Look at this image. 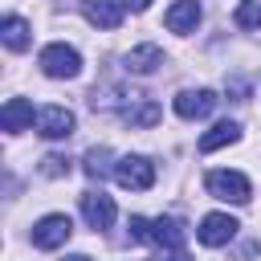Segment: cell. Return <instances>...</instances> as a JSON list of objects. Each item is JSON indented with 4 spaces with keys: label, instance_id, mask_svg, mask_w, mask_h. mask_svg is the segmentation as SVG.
<instances>
[{
    "label": "cell",
    "instance_id": "cell-9",
    "mask_svg": "<svg viewBox=\"0 0 261 261\" xmlns=\"http://www.w3.org/2000/svg\"><path fill=\"white\" fill-rule=\"evenodd\" d=\"M151 241H155L159 249H167V253H179L184 241H188V228H184L175 216H159V220H151Z\"/></svg>",
    "mask_w": 261,
    "mask_h": 261
},
{
    "label": "cell",
    "instance_id": "cell-7",
    "mask_svg": "<svg viewBox=\"0 0 261 261\" xmlns=\"http://www.w3.org/2000/svg\"><path fill=\"white\" fill-rule=\"evenodd\" d=\"M216 110V94L212 90H184L175 94V114L184 122H196V118H208Z\"/></svg>",
    "mask_w": 261,
    "mask_h": 261
},
{
    "label": "cell",
    "instance_id": "cell-1",
    "mask_svg": "<svg viewBox=\"0 0 261 261\" xmlns=\"http://www.w3.org/2000/svg\"><path fill=\"white\" fill-rule=\"evenodd\" d=\"M41 69L49 73V77H77L82 73V53L73 49V45H61V41H53V45H45L41 49Z\"/></svg>",
    "mask_w": 261,
    "mask_h": 261
},
{
    "label": "cell",
    "instance_id": "cell-2",
    "mask_svg": "<svg viewBox=\"0 0 261 261\" xmlns=\"http://www.w3.org/2000/svg\"><path fill=\"white\" fill-rule=\"evenodd\" d=\"M114 179L126 188V192H147L155 184V163L147 155H122L114 163Z\"/></svg>",
    "mask_w": 261,
    "mask_h": 261
},
{
    "label": "cell",
    "instance_id": "cell-10",
    "mask_svg": "<svg viewBox=\"0 0 261 261\" xmlns=\"http://www.w3.org/2000/svg\"><path fill=\"white\" fill-rule=\"evenodd\" d=\"M82 12L94 29H118L122 24V0H82Z\"/></svg>",
    "mask_w": 261,
    "mask_h": 261
},
{
    "label": "cell",
    "instance_id": "cell-21",
    "mask_svg": "<svg viewBox=\"0 0 261 261\" xmlns=\"http://www.w3.org/2000/svg\"><path fill=\"white\" fill-rule=\"evenodd\" d=\"M122 8H130V12H143V8H151V0H122Z\"/></svg>",
    "mask_w": 261,
    "mask_h": 261
},
{
    "label": "cell",
    "instance_id": "cell-13",
    "mask_svg": "<svg viewBox=\"0 0 261 261\" xmlns=\"http://www.w3.org/2000/svg\"><path fill=\"white\" fill-rule=\"evenodd\" d=\"M122 61H126V73H155L163 65V49L159 45H135Z\"/></svg>",
    "mask_w": 261,
    "mask_h": 261
},
{
    "label": "cell",
    "instance_id": "cell-15",
    "mask_svg": "<svg viewBox=\"0 0 261 261\" xmlns=\"http://www.w3.org/2000/svg\"><path fill=\"white\" fill-rule=\"evenodd\" d=\"M237 139H241V126L224 118V122H216L208 135H200V151L208 155V151H220V147H228V143H237Z\"/></svg>",
    "mask_w": 261,
    "mask_h": 261
},
{
    "label": "cell",
    "instance_id": "cell-22",
    "mask_svg": "<svg viewBox=\"0 0 261 261\" xmlns=\"http://www.w3.org/2000/svg\"><path fill=\"white\" fill-rule=\"evenodd\" d=\"M159 261H188L184 253H167V257H159Z\"/></svg>",
    "mask_w": 261,
    "mask_h": 261
},
{
    "label": "cell",
    "instance_id": "cell-12",
    "mask_svg": "<svg viewBox=\"0 0 261 261\" xmlns=\"http://www.w3.org/2000/svg\"><path fill=\"white\" fill-rule=\"evenodd\" d=\"M0 126H4L8 135H16V130H24V126H33V102H29V98H8V102H4V110H0Z\"/></svg>",
    "mask_w": 261,
    "mask_h": 261
},
{
    "label": "cell",
    "instance_id": "cell-4",
    "mask_svg": "<svg viewBox=\"0 0 261 261\" xmlns=\"http://www.w3.org/2000/svg\"><path fill=\"white\" fill-rule=\"evenodd\" d=\"M69 237H73V220L65 212H49L33 224V245L37 249H61Z\"/></svg>",
    "mask_w": 261,
    "mask_h": 261
},
{
    "label": "cell",
    "instance_id": "cell-16",
    "mask_svg": "<svg viewBox=\"0 0 261 261\" xmlns=\"http://www.w3.org/2000/svg\"><path fill=\"white\" fill-rule=\"evenodd\" d=\"M0 37H4V45H8L12 53L29 49V20H20V16H4V24H0Z\"/></svg>",
    "mask_w": 261,
    "mask_h": 261
},
{
    "label": "cell",
    "instance_id": "cell-17",
    "mask_svg": "<svg viewBox=\"0 0 261 261\" xmlns=\"http://www.w3.org/2000/svg\"><path fill=\"white\" fill-rule=\"evenodd\" d=\"M82 171H86L90 179H102L106 171H114V167H110V147H90L86 159H82Z\"/></svg>",
    "mask_w": 261,
    "mask_h": 261
},
{
    "label": "cell",
    "instance_id": "cell-20",
    "mask_svg": "<svg viewBox=\"0 0 261 261\" xmlns=\"http://www.w3.org/2000/svg\"><path fill=\"white\" fill-rule=\"evenodd\" d=\"M130 241H151V220L147 216H130Z\"/></svg>",
    "mask_w": 261,
    "mask_h": 261
},
{
    "label": "cell",
    "instance_id": "cell-11",
    "mask_svg": "<svg viewBox=\"0 0 261 261\" xmlns=\"http://www.w3.org/2000/svg\"><path fill=\"white\" fill-rule=\"evenodd\" d=\"M163 24H167L171 33H192V29L200 24V4H196V0H175V4L167 8Z\"/></svg>",
    "mask_w": 261,
    "mask_h": 261
},
{
    "label": "cell",
    "instance_id": "cell-8",
    "mask_svg": "<svg viewBox=\"0 0 261 261\" xmlns=\"http://www.w3.org/2000/svg\"><path fill=\"white\" fill-rule=\"evenodd\" d=\"M37 130L45 139H69L73 135V114L65 106H41L37 110Z\"/></svg>",
    "mask_w": 261,
    "mask_h": 261
},
{
    "label": "cell",
    "instance_id": "cell-3",
    "mask_svg": "<svg viewBox=\"0 0 261 261\" xmlns=\"http://www.w3.org/2000/svg\"><path fill=\"white\" fill-rule=\"evenodd\" d=\"M204 188L216 200H228V204H249V196H253V188H249V179L241 171H208Z\"/></svg>",
    "mask_w": 261,
    "mask_h": 261
},
{
    "label": "cell",
    "instance_id": "cell-19",
    "mask_svg": "<svg viewBox=\"0 0 261 261\" xmlns=\"http://www.w3.org/2000/svg\"><path fill=\"white\" fill-rule=\"evenodd\" d=\"M41 175H49V179L69 175V159H65V155H45V159H41Z\"/></svg>",
    "mask_w": 261,
    "mask_h": 261
},
{
    "label": "cell",
    "instance_id": "cell-23",
    "mask_svg": "<svg viewBox=\"0 0 261 261\" xmlns=\"http://www.w3.org/2000/svg\"><path fill=\"white\" fill-rule=\"evenodd\" d=\"M65 261H94V257H86V253H73V257H65Z\"/></svg>",
    "mask_w": 261,
    "mask_h": 261
},
{
    "label": "cell",
    "instance_id": "cell-6",
    "mask_svg": "<svg viewBox=\"0 0 261 261\" xmlns=\"http://www.w3.org/2000/svg\"><path fill=\"white\" fill-rule=\"evenodd\" d=\"M82 216H86V224H90V228H98V232H102V228H110V224H114L118 208H114V200L98 188V192H86V196H82Z\"/></svg>",
    "mask_w": 261,
    "mask_h": 261
},
{
    "label": "cell",
    "instance_id": "cell-5",
    "mask_svg": "<svg viewBox=\"0 0 261 261\" xmlns=\"http://www.w3.org/2000/svg\"><path fill=\"white\" fill-rule=\"evenodd\" d=\"M237 220L228 216V212H208L204 220H200V228H196V237H200V245H208V249H220V245H228L232 237H237Z\"/></svg>",
    "mask_w": 261,
    "mask_h": 261
},
{
    "label": "cell",
    "instance_id": "cell-14",
    "mask_svg": "<svg viewBox=\"0 0 261 261\" xmlns=\"http://www.w3.org/2000/svg\"><path fill=\"white\" fill-rule=\"evenodd\" d=\"M118 118H122L126 126H155V122L163 118V110H159L155 102H147V98H135V102H126V106L118 110Z\"/></svg>",
    "mask_w": 261,
    "mask_h": 261
},
{
    "label": "cell",
    "instance_id": "cell-18",
    "mask_svg": "<svg viewBox=\"0 0 261 261\" xmlns=\"http://www.w3.org/2000/svg\"><path fill=\"white\" fill-rule=\"evenodd\" d=\"M237 24L241 29H261V0H241L237 4Z\"/></svg>",
    "mask_w": 261,
    "mask_h": 261
}]
</instances>
